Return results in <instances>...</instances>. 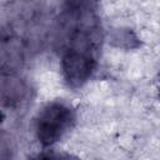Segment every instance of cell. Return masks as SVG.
<instances>
[{"mask_svg": "<svg viewBox=\"0 0 160 160\" xmlns=\"http://www.w3.org/2000/svg\"><path fill=\"white\" fill-rule=\"evenodd\" d=\"M70 121V111L61 105L49 106L40 116L38 131L44 144H51L65 130Z\"/></svg>", "mask_w": 160, "mask_h": 160, "instance_id": "1", "label": "cell"}, {"mask_svg": "<svg viewBox=\"0 0 160 160\" xmlns=\"http://www.w3.org/2000/svg\"><path fill=\"white\" fill-rule=\"evenodd\" d=\"M35 160H55V159H52V158H49V156H41V158H38V159H35Z\"/></svg>", "mask_w": 160, "mask_h": 160, "instance_id": "2", "label": "cell"}]
</instances>
